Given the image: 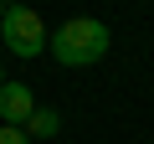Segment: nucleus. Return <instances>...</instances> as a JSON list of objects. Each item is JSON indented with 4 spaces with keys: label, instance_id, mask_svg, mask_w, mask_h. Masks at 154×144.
<instances>
[{
    "label": "nucleus",
    "instance_id": "1",
    "mask_svg": "<svg viewBox=\"0 0 154 144\" xmlns=\"http://www.w3.org/2000/svg\"><path fill=\"white\" fill-rule=\"evenodd\" d=\"M46 46H51V57H57L62 67H93V62L108 57L113 36H108V26L93 21V16H72V21H62V26L51 31Z\"/></svg>",
    "mask_w": 154,
    "mask_h": 144
},
{
    "label": "nucleus",
    "instance_id": "2",
    "mask_svg": "<svg viewBox=\"0 0 154 144\" xmlns=\"http://www.w3.org/2000/svg\"><path fill=\"white\" fill-rule=\"evenodd\" d=\"M0 36H5V46H11L16 57H26V62H31V57H41V52H46V41H51V36H46V26H41V16H36V11H26V5H11L5 16H0Z\"/></svg>",
    "mask_w": 154,
    "mask_h": 144
},
{
    "label": "nucleus",
    "instance_id": "3",
    "mask_svg": "<svg viewBox=\"0 0 154 144\" xmlns=\"http://www.w3.org/2000/svg\"><path fill=\"white\" fill-rule=\"evenodd\" d=\"M31 113H36V98H31V88H26V83H5V88H0V124L26 129V124H31Z\"/></svg>",
    "mask_w": 154,
    "mask_h": 144
},
{
    "label": "nucleus",
    "instance_id": "4",
    "mask_svg": "<svg viewBox=\"0 0 154 144\" xmlns=\"http://www.w3.org/2000/svg\"><path fill=\"white\" fill-rule=\"evenodd\" d=\"M57 129H62V118H57L51 108H36V113H31V124H26V134H31V139H51Z\"/></svg>",
    "mask_w": 154,
    "mask_h": 144
},
{
    "label": "nucleus",
    "instance_id": "5",
    "mask_svg": "<svg viewBox=\"0 0 154 144\" xmlns=\"http://www.w3.org/2000/svg\"><path fill=\"white\" fill-rule=\"evenodd\" d=\"M0 144H31L26 129H11V124H0Z\"/></svg>",
    "mask_w": 154,
    "mask_h": 144
},
{
    "label": "nucleus",
    "instance_id": "6",
    "mask_svg": "<svg viewBox=\"0 0 154 144\" xmlns=\"http://www.w3.org/2000/svg\"><path fill=\"white\" fill-rule=\"evenodd\" d=\"M0 5H5V11H11V5H16V0H0Z\"/></svg>",
    "mask_w": 154,
    "mask_h": 144
},
{
    "label": "nucleus",
    "instance_id": "7",
    "mask_svg": "<svg viewBox=\"0 0 154 144\" xmlns=\"http://www.w3.org/2000/svg\"><path fill=\"white\" fill-rule=\"evenodd\" d=\"M0 88H5V72H0Z\"/></svg>",
    "mask_w": 154,
    "mask_h": 144
}]
</instances>
